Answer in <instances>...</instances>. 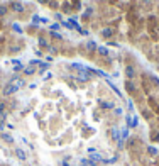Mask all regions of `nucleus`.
Masks as SVG:
<instances>
[{
	"label": "nucleus",
	"instance_id": "nucleus-20",
	"mask_svg": "<svg viewBox=\"0 0 159 166\" xmlns=\"http://www.w3.org/2000/svg\"><path fill=\"white\" fill-rule=\"evenodd\" d=\"M51 36H53V37H56V39H61V34H58V32H53Z\"/></svg>",
	"mask_w": 159,
	"mask_h": 166
},
{
	"label": "nucleus",
	"instance_id": "nucleus-27",
	"mask_svg": "<svg viewBox=\"0 0 159 166\" xmlns=\"http://www.w3.org/2000/svg\"><path fill=\"white\" fill-rule=\"evenodd\" d=\"M81 166H85V165H81Z\"/></svg>",
	"mask_w": 159,
	"mask_h": 166
},
{
	"label": "nucleus",
	"instance_id": "nucleus-8",
	"mask_svg": "<svg viewBox=\"0 0 159 166\" xmlns=\"http://www.w3.org/2000/svg\"><path fill=\"white\" fill-rule=\"evenodd\" d=\"M102 36H103V37H110V36H112V29H110V27L103 29L102 31Z\"/></svg>",
	"mask_w": 159,
	"mask_h": 166
},
{
	"label": "nucleus",
	"instance_id": "nucleus-2",
	"mask_svg": "<svg viewBox=\"0 0 159 166\" xmlns=\"http://www.w3.org/2000/svg\"><path fill=\"white\" fill-rule=\"evenodd\" d=\"M76 80L78 81H81V83H86V81H90V71H88V68L85 66L83 69H80L78 71V75H76Z\"/></svg>",
	"mask_w": 159,
	"mask_h": 166
},
{
	"label": "nucleus",
	"instance_id": "nucleus-24",
	"mask_svg": "<svg viewBox=\"0 0 159 166\" xmlns=\"http://www.w3.org/2000/svg\"><path fill=\"white\" fill-rule=\"evenodd\" d=\"M3 14H5V9H3V7H0V15H3Z\"/></svg>",
	"mask_w": 159,
	"mask_h": 166
},
{
	"label": "nucleus",
	"instance_id": "nucleus-22",
	"mask_svg": "<svg viewBox=\"0 0 159 166\" xmlns=\"http://www.w3.org/2000/svg\"><path fill=\"white\" fill-rule=\"evenodd\" d=\"M152 139H154V141H159V132H156V134L152 136Z\"/></svg>",
	"mask_w": 159,
	"mask_h": 166
},
{
	"label": "nucleus",
	"instance_id": "nucleus-17",
	"mask_svg": "<svg viewBox=\"0 0 159 166\" xmlns=\"http://www.w3.org/2000/svg\"><path fill=\"white\" fill-rule=\"evenodd\" d=\"M12 29L15 31V32H19V34L22 32V29H20V26H17V24H12Z\"/></svg>",
	"mask_w": 159,
	"mask_h": 166
},
{
	"label": "nucleus",
	"instance_id": "nucleus-12",
	"mask_svg": "<svg viewBox=\"0 0 159 166\" xmlns=\"http://www.w3.org/2000/svg\"><path fill=\"white\" fill-rule=\"evenodd\" d=\"M12 9L15 10V12H22V5H20L19 2H15V3H12Z\"/></svg>",
	"mask_w": 159,
	"mask_h": 166
},
{
	"label": "nucleus",
	"instance_id": "nucleus-5",
	"mask_svg": "<svg viewBox=\"0 0 159 166\" xmlns=\"http://www.w3.org/2000/svg\"><path fill=\"white\" fill-rule=\"evenodd\" d=\"M134 75H135L134 68H132V66H127V68H125V76H127L129 80H132V78H134Z\"/></svg>",
	"mask_w": 159,
	"mask_h": 166
},
{
	"label": "nucleus",
	"instance_id": "nucleus-14",
	"mask_svg": "<svg viewBox=\"0 0 159 166\" xmlns=\"http://www.w3.org/2000/svg\"><path fill=\"white\" fill-rule=\"evenodd\" d=\"M125 87H127V90H129V92H134V85H132L130 80H127V81H125Z\"/></svg>",
	"mask_w": 159,
	"mask_h": 166
},
{
	"label": "nucleus",
	"instance_id": "nucleus-18",
	"mask_svg": "<svg viewBox=\"0 0 159 166\" xmlns=\"http://www.w3.org/2000/svg\"><path fill=\"white\" fill-rule=\"evenodd\" d=\"M151 80H152V81H154V83H156V85H159V80L156 78V76H154V75H151Z\"/></svg>",
	"mask_w": 159,
	"mask_h": 166
},
{
	"label": "nucleus",
	"instance_id": "nucleus-4",
	"mask_svg": "<svg viewBox=\"0 0 159 166\" xmlns=\"http://www.w3.org/2000/svg\"><path fill=\"white\" fill-rule=\"evenodd\" d=\"M100 107L102 108H115V105H113V102H108V100H100Z\"/></svg>",
	"mask_w": 159,
	"mask_h": 166
},
{
	"label": "nucleus",
	"instance_id": "nucleus-10",
	"mask_svg": "<svg viewBox=\"0 0 159 166\" xmlns=\"http://www.w3.org/2000/svg\"><path fill=\"white\" fill-rule=\"evenodd\" d=\"M98 49V53L102 54V56H108V49L107 48H103V46H100V48H96Z\"/></svg>",
	"mask_w": 159,
	"mask_h": 166
},
{
	"label": "nucleus",
	"instance_id": "nucleus-3",
	"mask_svg": "<svg viewBox=\"0 0 159 166\" xmlns=\"http://www.w3.org/2000/svg\"><path fill=\"white\" fill-rule=\"evenodd\" d=\"M137 124H139L137 115H134V117H132V115H127V126H129V127H135Z\"/></svg>",
	"mask_w": 159,
	"mask_h": 166
},
{
	"label": "nucleus",
	"instance_id": "nucleus-23",
	"mask_svg": "<svg viewBox=\"0 0 159 166\" xmlns=\"http://www.w3.org/2000/svg\"><path fill=\"white\" fill-rule=\"evenodd\" d=\"M49 78H51V73H46V75H44V78H42V80H49Z\"/></svg>",
	"mask_w": 159,
	"mask_h": 166
},
{
	"label": "nucleus",
	"instance_id": "nucleus-9",
	"mask_svg": "<svg viewBox=\"0 0 159 166\" xmlns=\"http://www.w3.org/2000/svg\"><path fill=\"white\" fill-rule=\"evenodd\" d=\"M112 137L115 141H119V137H120V131L119 129H112Z\"/></svg>",
	"mask_w": 159,
	"mask_h": 166
},
{
	"label": "nucleus",
	"instance_id": "nucleus-11",
	"mask_svg": "<svg viewBox=\"0 0 159 166\" xmlns=\"http://www.w3.org/2000/svg\"><path fill=\"white\" fill-rule=\"evenodd\" d=\"M147 153L152 154V156H156V154H158V149H156L154 146H147Z\"/></svg>",
	"mask_w": 159,
	"mask_h": 166
},
{
	"label": "nucleus",
	"instance_id": "nucleus-15",
	"mask_svg": "<svg viewBox=\"0 0 159 166\" xmlns=\"http://www.w3.org/2000/svg\"><path fill=\"white\" fill-rule=\"evenodd\" d=\"M86 48L88 49H96V44H95L93 41H88V42H86Z\"/></svg>",
	"mask_w": 159,
	"mask_h": 166
},
{
	"label": "nucleus",
	"instance_id": "nucleus-13",
	"mask_svg": "<svg viewBox=\"0 0 159 166\" xmlns=\"http://www.w3.org/2000/svg\"><path fill=\"white\" fill-rule=\"evenodd\" d=\"M2 139H3V141H7V142H14V137L9 136V134H2Z\"/></svg>",
	"mask_w": 159,
	"mask_h": 166
},
{
	"label": "nucleus",
	"instance_id": "nucleus-19",
	"mask_svg": "<svg viewBox=\"0 0 159 166\" xmlns=\"http://www.w3.org/2000/svg\"><path fill=\"white\" fill-rule=\"evenodd\" d=\"M39 20H41V17H37V15H34V17H32V22H34V24H37Z\"/></svg>",
	"mask_w": 159,
	"mask_h": 166
},
{
	"label": "nucleus",
	"instance_id": "nucleus-7",
	"mask_svg": "<svg viewBox=\"0 0 159 166\" xmlns=\"http://www.w3.org/2000/svg\"><path fill=\"white\" fill-rule=\"evenodd\" d=\"M34 71H36L34 66H26L24 68V75H34Z\"/></svg>",
	"mask_w": 159,
	"mask_h": 166
},
{
	"label": "nucleus",
	"instance_id": "nucleus-6",
	"mask_svg": "<svg viewBox=\"0 0 159 166\" xmlns=\"http://www.w3.org/2000/svg\"><path fill=\"white\" fill-rule=\"evenodd\" d=\"M15 154H17L19 159H26V156H27V154L24 153V149H15Z\"/></svg>",
	"mask_w": 159,
	"mask_h": 166
},
{
	"label": "nucleus",
	"instance_id": "nucleus-1",
	"mask_svg": "<svg viewBox=\"0 0 159 166\" xmlns=\"http://www.w3.org/2000/svg\"><path fill=\"white\" fill-rule=\"evenodd\" d=\"M24 85H26V83H24V80L22 78H14L10 83H7V87L3 88V93H5V95H12V93L19 92Z\"/></svg>",
	"mask_w": 159,
	"mask_h": 166
},
{
	"label": "nucleus",
	"instance_id": "nucleus-21",
	"mask_svg": "<svg viewBox=\"0 0 159 166\" xmlns=\"http://www.w3.org/2000/svg\"><path fill=\"white\" fill-rule=\"evenodd\" d=\"M113 110H115V114H117V115H122V108H113Z\"/></svg>",
	"mask_w": 159,
	"mask_h": 166
},
{
	"label": "nucleus",
	"instance_id": "nucleus-16",
	"mask_svg": "<svg viewBox=\"0 0 159 166\" xmlns=\"http://www.w3.org/2000/svg\"><path fill=\"white\" fill-rule=\"evenodd\" d=\"M39 46H44V48H46V46H47V41L44 39V37H39Z\"/></svg>",
	"mask_w": 159,
	"mask_h": 166
},
{
	"label": "nucleus",
	"instance_id": "nucleus-26",
	"mask_svg": "<svg viewBox=\"0 0 159 166\" xmlns=\"http://www.w3.org/2000/svg\"><path fill=\"white\" fill-rule=\"evenodd\" d=\"M39 2H47V0H39Z\"/></svg>",
	"mask_w": 159,
	"mask_h": 166
},
{
	"label": "nucleus",
	"instance_id": "nucleus-25",
	"mask_svg": "<svg viewBox=\"0 0 159 166\" xmlns=\"http://www.w3.org/2000/svg\"><path fill=\"white\" fill-rule=\"evenodd\" d=\"M63 166H69V165H68V163H66V161H64V163H63Z\"/></svg>",
	"mask_w": 159,
	"mask_h": 166
}]
</instances>
